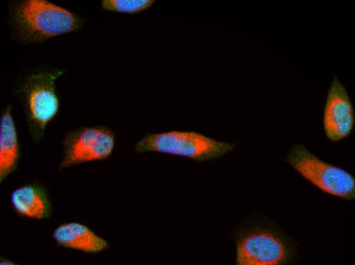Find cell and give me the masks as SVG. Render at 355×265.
Returning <instances> with one entry per match:
<instances>
[{
  "instance_id": "obj_1",
  "label": "cell",
  "mask_w": 355,
  "mask_h": 265,
  "mask_svg": "<svg viewBox=\"0 0 355 265\" xmlns=\"http://www.w3.org/2000/svg\"><path fill=\"white\" fill-rule=\"evenodd\" d=\"M85 19L74 12L47 0H17L8 7L10 37L27 45L80 31Z\"/></svg>"
},
{
  "instance_id": "obj_2",
  "label": "cell",
  "mask_w": 355,
  "mask_h": 265,
  "mask_svg": "<svg viewBox=\"0 0 355 265\" xmlns=\"http://www.w3.org/2000/svg\"><path fill=\"white\" fill-rule=\"evenodd\" d=\"M67 70L48 65L26 69L18 76L13 88L15 96L23 110L29 135L38 143L47 125L58 115L60 99L56 84Z\"/></svg>"
},
{
  "instance_id": "obj_3",
  "label": "cell",
  "mask_w": 355,
  "mask_h": 265,
  "mask_svg": "<svg viewBox=\"0 0 355 265\" xmlns=\"http://www.w3.org/2000/svg\"><path fill=\"white\" fill-rule=\"evenodd\" d=\"M237 143L214 139L193 130L147 132L135 144L136 153L156 152L182 156L196 162L218 158L232 152Z\"/></svg>"
},
{
  "instance_id": "obj_4",
  "label": "cell",
  "mask_w": 355,
  "mask_h": 265,
  "mask_svg": "<svg viewBox=\"0 0 355 265\" xmlns=\"http://www.w3.org/2000/svg\"><path fill=\"white\" fill-rule=\"evenodd\" d=\"M286 160L303 178L324 193L347 201L355 199L354 176L321 160L303 145L293 144Z\"/></svg>"
},
{
  "instance_id": "obj_5",
  "label": "cell",
  "mask_w": 355,
  "mask_h": 265,
  "mask_svg": "<svg viewBox=\"0 0 355 265\" xmlns=\"http://www.w3.org/2000/svg\"><path fill=\"white\" fill-rule=\"evenodd\" d=\"M296 255L291 241L278 231L258 227L242 232L236 240L238 265H284Z\"/></svg>"
},
{
  "instance_id": "obj_6",
  "label": "cell",
  "mask_w": 355,
  "mask_h": 265,
  "mask_svg": "<svg viewBox=\"0 0 355 265\" xmlns=\"http://www.w3.org/2000/svg\"><path fill=\"white\" fill-rule=\"evenodd\" d=\"M116 141L113 129L104 125L81 126L63 137L60 170L85 163L105 160L112 153Z\"/></svg>"
},
{
  "instance_id": "obj_7",
  "label": "cell",
  "mask_w": 355,
  "mask_h": 265,
  "mask_svg": "<svg viewBox=\"0 0 355 265\" xmlns=\"http://www.w3.org/2000/svg\"><path fill=\"white\" fill-rule=\"evenodd\" d=\"M347 91L339 78L333 76L328 89L323 114V127L331 141L339 142L352 133L354 113Z\"/></svg>"
},
{
  "instance_id": "obj_8",
  "label": "cell",
  "mask_w": 355,
  "mask_h": 265,
  "mask_svg": "<svg viewBox=\"0 0 355 265\" xmlns=\"http://www.w3.org/2000/svg\"><path fill=\"white\" fill-rule=\"evenodd\" d=\"M11 103L7 105L0 117V181L3 182L16 170L19 156L20 145Z\"/></svg>"
},
{
  "instance_id": "obj_9",
  "label": "cell",
  "mask_w": 355,
  "mask_h": 265,
  "mask_svg": "<svg viewBox=\"0 0 355 265\" xmlns=\"http://www.w3.org/2000/svg\"><path fill=\"white\" fill-rule=\"evenodd\" d=\"M60 245L86 253H95L106 250L108 242L87 226L77 222L63 224L53 234Z\"/></svg>"
},
{
  "instance_id": "obj_10",
  "label": "cell",
  "mask_w": 355,
  "mask_h": 265,
  "mask_svg": "<svg viewBox=\"0 0 355 265\" xmlns=\"http://www.w3.org/2000/svg\"><path fill=\"white\" fill-rule=\"evenodd\" d=\"M11 202L18 214L28 218L42 219L51 213L46 190L39 183H27L15 189L11 193Z\"/></svg>"
},
{
  "instance_id": "obj_11",
  "label": "cell",
  "mask_w": 355,
  "mask_h": 265,
  "mask_svg": "<svg viewBox=\"0 0 355 265\" xmlns=\"http://www.w3.org/2000/svg\"><path fill=\"white\" fill-rule=\"evenodd\" d=\"M155 0H103L102 9L107 11L136 14L154 4Z\"/></svg>"
},
{
  "instance_id": "obj_12",
  "label": "cell",
  "mask_w": 355,
  "mask_h": 265,
  "mask_svg": "<svg viewBox=\"0 0 355 265\" xmlns=\"http://www.w3.org/2000/svg\"><path fill=\"white\" fill-rule=\"evenodd\" d=\"M0 264H14L13 262L7 259H1Z\"/></svg>"
}]
</instances>
